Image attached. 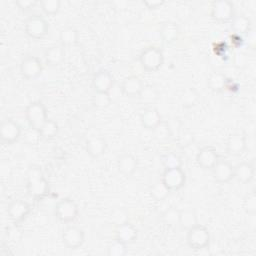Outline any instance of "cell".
<instances>
[{
	"label": "cell",
	"mask_w": 256,
	"mask_h": 256,
	"mask_svg": "<svg viewBox=\"0 0 256 256\" xmlns=\"http://www.w3.org/2000/svg\"><path fill=\"white\" fill-rule=\"evenodd\" d=\"M26 189L35 200H41L49 194V182L38 165H31L27 171Z\"/></svg>",
	"instance_id": "6da1fadb"
},
{
	"label": "cell",
	"mask_w": 256,
	"mask_h": 256,
	"mask_svg": "<svg viewBox=\"0 0 256 256\" xmlns=\"http://www.w3.org/2000/svg\"><path fill=\"white\" fill-rule=\"evenodd\" d=\"M25 117L28 125L35 131H39L43 124L48 120L46 106L41 101L29 103L25 109Z\"/></svg>",
	"instance_id": "7a4b0ae2"
},
{
	"label": "cell",
	"mask_w": 256,
	"mask_h": 256,
	"mask_svg": "<svg viewBox=\"0 0 256 256\" xmlns=\"http://www.w3.org/2000/svg\"><path fill=\"white\" fill-rule=\"evenodd\" d=\"M139 62L144 70L148 72H155L163 65V52L161 49L155 46L146 47L139 55Z\"/></svg>",
	"instance_id": "3957f363"
},
{
	"label": "cell",
	"mask_w": 256,
	"mask_h": 256,
	"mask_svg": "<svg viewBox=\"0 0 256 256\" xmlns=\"http://www.w3.org/2000/svg\"><path fill=\"white\" fill-rule=\"evenodd\" d=\"M186 242L193 250H202L210 244L209 230L200 224H196L187 230Z\"/></svg>",
	"instance_id": "277c9868"
},
{
	"label": "cell",
	"mask_w": 256,
	"mask_h": 256,
	"mask_svg": "<svg viewBox=\"0 0 256 256\" xmlns=\"http://www.w3.org/2000/svg\"><path fill=\"white\" fill-rule=\"evenodd\" d=\"M79 213L78 205L71 198L60 199L54 208L55 217L62 223L73 222Z\"/></svg>",
	"instance_id": "5b68a950"
},
{
	"label": "cell",
	"mask_w": 256,
	"mask_h": 256,
	"mask_svg": "<svg viewBox=\"0 0 256 256\" xmlns=\"http://www.w3.org/2000/svg\"><path fill=\"white\" fill-rule=\"evenodd\" d=\"M25 33L33 39L44 38L49 31V24L45 18L38 14L29 16L24 22Z\"/></svg>",
	"instance_id": "8992f818"
},
{
	"label": "cell",
	"mask_w": 256,
	"mask_h": 256,
	"mask_svg": "<svg viewBox=\"0 0 256 256\" xmlns=\"http://www.w3.org/2000/svg\"><path fill=\"white\" fill-rule=\"evenodd\" d=\"M235 16L234 4L228 0L214 1L211 4V17L220 23L231 22Z\"/></svg>",
	"instance_id": "52a82bcc"
},
{
	"label": "cell",
	"mask_w": 256,
	"mask_h": 256,
	"mask_svg": "<svg viewBox=\"0 0 256 256\" xmlns=\"http://www.w3.org/2000/svg\"><path fill=\"white\" fill-rule=\"evenodd\" d=\"M61 239L63 244L71 250L80 248L85 242L84 230L80 227L70 225L63 229L61 234Z\"/></svg>",
	"instance_id": "ba28073f"
},
{
	"label": "cell",
	"mask_w": 256,
	"mask_h": 256,
	"mask_svg": "<svg viewBox=\"0 0 256 256\" xmlns=\"http://www.w3.org/2000/svg\"><path fill=\"white\" fill-rule=\"evenodd\" d=\"M161 181L170 191H178L185 185L186 174L181 167L164 169Z\"/></svg>",
	"instance_id": "9c48e42d"
},
{
	"label": "cell",
	"mask_w": 256,
	"mask_h": 256,
	"mask_svg": "<svg viewBox=\"0 0 256 256\" xmlns=\"http://www.w3.org/2000/svg\"><path fill=\"white\" fill-rule=\"evenodd\" d=\"M42 71L43 64L36 56H26L20 63V73L27 80H34L38 78L42 74Z\"/></svg>",
	"instance_id": "30bf717a"
},
{
	"label": "cell",
	"mask_w": 256,
	"mask_h": 256,
	"mask_svg": "<svg viewBox=\"0 0 256 256\" xmlns=\"http://www.w3.org/2000/svg\"><path fill=\"white\" fill-rule=\"evenodd\" d=\"M31 212V206L24 200L16 199L9 203L7 207V214L12 222L18 224L24 221Z\"/></svg>",
	"instance_id": "8fae6325"
},
{
	"label": "cell",
	"mask_w": 256,
	"mask_h": 256,
	"mask_svg": "<svg viewBox=\"0 0 256 256\" xmlns=\"http://www.w3.org/2000/svg\"><path fill=\"white\" fill-rule=\"evenodd\" d=\"M21 126L12 119L2 121L0 127V137L2 142L11 145L15 143L21 136Z\"/></svg>",
	"instance_id": "7c38bea8"
},
{
	"label": "cell",
	"mask_w": 256,
	"mask_h": 256,
	"mask_svg": "<svg viewBox=\"0 0 256 256\" xmlns=\"http://www.w3.org/2000/svg\"><path fill=\"white\" fill-rule=\"evenodd\" d=\"M196 163L204 170H211L219 160L217 150L212 146H204L196 153Z\"/></svg>",
	"instance_id": "4fadbf2b"
},
{
	"label": "cell",
	"mask_w": 256,
	"mask_h": 256,
	"mask_svg": "<svg viewBox=\"0 0 256 256\" xmlns=\"http://www.w3.org/2000/svg\"><path fill=\"white\" fill-rule=\"evenodd\" d=\"M114 84V77L107 69L98 70L92 78V86L95 92L109 93Z\"/></svg>",
	"instance_id": "5bb4252c"
},
{
	"label": "cell",
	"mask_w": 256,
	"mask_h": 256,
	"mask_svg": "<svg viewBox=\"0 0 256 256\" xmlns=\"http://www.w3.org/2000/svg\"><path fill=\"white\" fill-rule=\"evenodd\" d=\"M211 170L214 180L218 183H228L234 178V166L227 160L219 159Z\"/></svg>",
	"instance_id": "9a60e30c"
},
{
	"label": "cell",
	"mask_w": 256,
	"mask_h": 256,
	"mask_svg": "<svg viewBox=\"0 0 256 256\" xmlns=\"http://www.w3.org/2000/svg\"><path fill=\"white\" fill-rule=\"evenodd\" d=\"M247 147L246 136L240 132L231 133L226 141V151L232 156H240Z\"/></svg>",
	"instance_id": "2e32d148"
},
{
	"label": "cell",
	"mask_w": 256,
	"mask_h": 256,
	"mask_svg": "<svg viewBox=\"0 0 256 256\" xmlns=\"http://www.w3.org/2000/svg\"><path fill=\"white\" fill-rule=\"evenodd\" d=\"M115 235L117 240L128 245L136 241L138 237V230L132 223H130L129 221H125L117 225Z\"/></svg>",
	"instance_id": "e0dca14e"
},
{
	"label": "cell",
	"mask_w": 256,
	"mask_h": 256,
	"mask_svg": "<svg viewBox=\"0 0 256 256\" xmlns=\"http://www.w3.org/2000/svg\"><path fill=\"white\" fill-rule=\"evenodd\" d=\"M144 87L142 80L135 75L128 76L121 83V92L126 97H138Z\"/></svg>",
	"instance_id": "ac0fdd59"
},
{
	"label": "cell",
	"mask_w": 256,
	"mask_h": 256,
	"mask_svg": "<svg viewBox=\"0 0 256 256\" xmlns=\"http://www.w3.org/2000/svg\"><path fill=\"white\" fill-rule=\"evenodd\" d=\"M162 121L161 115L159 111L152 106L145 108L140 114V122L142 126L147 129L153 131Z\"/></svg>",
	"instance_id": "d6986e66"
},
{
	"label": "cell",
	"mask_w": 256,
	"mask_h": 256,
	"mask_svg": "<svg viewBox=\"0 0 256 256\" xmlns=\"http://www.w3.org/2000/svg\"><path fill=\"white\" fill-rule=\"evenodd\" d=\"M85 149L91 158H99L105 153L107 149V141L101 136L90 137L86 141Z\"/></svg>",
	"instance_id": "ffe728a7"
},
{
	"label": "cell",
	"mask_w": 256,
	"mask_h": 256,
	"mask_svg": "<svg viewBox=\"0 0 256 256\" xmlns=\"http://www.w3.org/2000/svg\"><path fill=\"white\" fill-rule=\"evenodd\" d=\"M137 158L131 153L122 154L117 161V168L121 174L126 177L133 175L137 169Z\"/></svg>",
	"instance_id": "44dd1931"
},
{
	"label": "cell",
	"mask_w": 256,
	"mask_h": 256,
	"mask_svg": "<svg viewBox=\"0 0 256 256\" xmlns=\"http://www.w3.org/2000/svg\"><path fill=\"white\" fill-rule=\"evenodd\" d=\"M45 62L51 67L61 65L65 60V50L62 45H53L46 49L44 53Z\"/></svg>",
	"instance_id": "7402d4cb"
},
{
	"label": "cell",
	"mask_w": 256,
	"mask_h": 256,
	"mask_svg": "<svg viewBox=\"0 0 256 256\" xmlns=\"http://www.w3.org/2000/svg\"><path fill=\"white\" fill-rule=\"evenodd\" d=\"M180 35V29L176 22L166 21L160 27V36L167 44L175 43Z\"/></svg>",
	"instance_id": "603a6c76"
},
{
	"label": "cell",
	"mask_w": 256,
	"mask_h": 256,
	"mask_svg": "<svg viewBox=\"0 0 256 256\" xmlns=\"http://www.w3.org/2000/svg\"><path fill=\"white\" fill-rule=\"evenodd\" d=\"M254 167L249 162H240L234 166V178L242 183H250L254 178Z\"/></svg>",
	"instance_id": "cb8c5ba5"
},
{
	"label": "cell",
	"mask_w": 256,
	"mask_h": 256,
	"mask_svg": "<svg viewBox=\"0 0 256 256\" xmlns=\"http://www.w3.org/2000/svg\"><path fill=\"white\" fill-rule=\"evenodd\" d=\"M231 28L234 31L235 35H244L250 31L251 21L244 14L235 15L231 20Z\"/></svg>",
	"instance_id": "d4e9b609"
},
{
	"label": "cell",
	"mask_w": 256,
	"mask_h": 256,
	"mask_svg": "<svg viewBox=\"0 0 256 256\" xmlns=\"http://www.w3.org/2000/svg\"><path fill=\"white\" fill-rule=\"evenodd\" d=\"M228 78L221 72H213L209 75L207 80L208 88L213 92H222L227 88Z\"/></svg>",
	"instance_id": "484cf974"
},
{
	"label": "cell",
	"mask_w": 256,
	"mask_h": 256,
	"mask_svg": "<svg viewBox=\"0 0 256 256\" xmlns=\"http://www.w3.org/2000/svg\"><path fill=\"white\" fill-rule=\"evenodd\" d=\"M59 40L63 47L75 45L79 40V33L77 29H75L74 27H71V26L65 27L60 31Z\"/></svg>",
	"instance_id": "4316f807"
},
{
	"label": "cell",
	"mask_w": 256,
	"mask_h": 256,
	"mask_svg": "<svg viewBox=\"0 0 256 256\" xmlns=\"http://www.w3.org/2000/svg\"><path fill=\"white\" fill-rule=\"evenodd\" d=\"M38 132L42 138L50 140L57 136L59 132V125L56 121L52 119H48Z\"/></svg>",
	"instance_id": "83f0119b"
},
{
	"label": "cell",
	"mask_w": 256,
	"mask_h": 256,
	"mask_svg": "<svg viewBox=\"0 0 256 256\" xmlns=\"http://www.w3.org/2000/svg\"><path fill=\"white\" fill-rule=\"evenodd\" d=\"M180 213H181V210H179L178 208L169 207L165 211H163V213L161 214L162 221L168 226H171V227L177 226L179 225V221H180Z\"/></svg>",
	"instance_id": "f1b7e54d"
},
{
	"label": "cell",
	"mask_w": 256,
	"mask_h": 256,
	"mask_svg": "<svg viewBox=\"0 0 256 256\" xmlns=\"http://www.w3.org/2000/svg\"><path fill=\"white\" fill-rule=\"evenodd\" d=\"M196 224H198V221H197V215L195 210L193 209L181 210L179 225H181L182 228L188 230Z\"/></svg>",
	"instance_id": "f546056e"
},
{
	"label": "cell",
	"mask_w": 256,
	"mask_h": 256,
	"mask_svg": "<svg viewBox=\"0 0 256 256\" xmlns=\"http://www.w3.org/2000/svg\"><path fill=\"white\" fill-rule=\"evenodd\" d=\"M138 98L143 104H153L158 100L159 92L155 87L147 85L142 88Z\"/></svg>",
	"instance_id": "4dcf8cb0"
},
{
	"label": "cell",
	"mask_w": 256,
	"mask_h": 256,
	"mask_svg": "<svg viewBox=\"0 0 256 256\" xmlns=\"http://www.w3.org/2000/svg\"><path fill=\"white\" fill-rule=\"evenodd\" d=\"M170 190L163 184L162 181L154 183L150 187V194L156 201H163L169 196Z\"/></svg>",
	"instance_id": "1f68e13d"
},
{
	"label": "cell",
	"mask_w": 256,
	"mask_h": 256,
	"mask_svg": "<svg viewBox=\"0 0 256 256\" xmlns=\"http://www.w3.org/2000/svg\"><path fill=\"white\" fill-rule=\"evenodd\" d=\"M112 102V98L109 93H100L95 92L92 96V104L94 107L98 109H105L110 106Z\"/></svg>",
	"instance_id": "d6a6232c"
},
{
	"label": "cell",
	"mask_w": 256,
	"mask_h": 256,
	"mask_svg": "<svg viewBox=\"0 0 256 256\" xmlns=\"http://www.w3.org/2000/svg\"><path fill=\"white\" fill-rule=\"evenodd\" d=\"M161 161H162V165L164 166L165 169L182 167V160H181L180 156L173 152L164 154L161 158Z\"/></svg>",
	"instance_id": "836d02e7"
},
{
	"label": "cell",
	"mask_w": 256,
	"mask_h": 256,
	"mask_svg": "<svg viewBox=\"0 0 256 256\" xmlns=\"http://www.w3.org/2000/svg\"><path fill=\"white\" fill-rule=\"evenodd\" d=\"M127 254V245L117 239L111 242L107 247L108 256H124Z\"/></svg>",
	"instance_id": "e575fe53"
},
{
	"label": "cell",
	"mask_w": 256,
	"mask_h": 256,
	"mask_svg": "<svg viewBox=\"0 0 256 256\" xmlns=\"http://www.w3.org/2000/svg\"><path fill=\"white\" fill-rule=\"evenodd\" d=\"M198 98H199L198 93L192 88H188V89L184 90L180 97L182 105L187 108L194 106L196 104V102L198 101Z\"/></svg>",
	"instance_id": "d590c367"
},
{
	"label": "cell",
	"mask_w": 256,
	"mask_h": 256,
	"mask_svg": "<svg viewBox=\"0 0 256 256\" xmlns=\"http://www.w3.org/2000/svg\"><path fill=\"white\" fill-rule=\"evenodd\" d=\"M40 6L46 15H55L60 10L61 2L59 0H42L40 1Z\"/></svg>",
	"instance_id": "8d00e7d4"
},
{
	"label": "cell",
	"mask_w": 256,
	"mask_h": 256,
	"mask_svg": "<svg viewBox=\"0 0 256 256\" xmlns=\"http://www.w3.org/2000/svg\"><path fill=\"white\" fill-rule=\"evenodd\" d=\"M153 133L155 138L159 141L167 140L172 135V131L169 126V123L163 122V121H161V123L153 130Z\"/></svg>",
	"instance_id": "74e56055"
},
{
	"label": "cell",
	"mask_w": 256,
	"mask_h": 256,
	"mask_svg": "<svg viewBox=\"0 0 256 256\" xmlns=\"http://www.w3.org/2000/svg\"><path fill=\"white\" fill-rule=\"evenodd\" d=\"M243 209L247 214L254 215L256 213V195L252 191L248 193L243 199Z\"/></svg>",
	"instance_id": "f35d334b"
},
{
	"label": "cell",
	"mask_w": 256,
	"mask_h": 256,
	"mask_svg": "<svg viewBox=\"0 0 256 256\" xmlns=\"http://www.w3.org/2000/svg\"><path fill=\"white\" fill-rule=\"evenodd\" d=\"M178 141H179V144L181 147H187L190 144H192V142H193V134L188 131H185L179 135Z\"/></svg>",
	"instance_id": "ab89813d"
},
{
	"label": "cell",
	"mask_w": 256,
	"mask_h": 256,
	"mask_svg": "<svg viewBox=\"0 0 256 256\" xmlns=\"http://www.w3.org/2000/svg\"><path fill=\"white\" fill-rule=\"evenodd\" d=\"M15 4L22 11H29L31 8L35 6L36 1L35 0H16Z\"/></svg>",
	"instance_id": "60d3db41"
},
{
	"label": "cell",
	"mask_w": 256,
	"mask_h": 256,
	"mask_svg": "<svg viewBox=\"0 0 256 256\" xmlns=\"http://www.w3.org/2000/svg\"><path fill=\"white\" fill-rule=\"evenodd\" d=\"M164 0H145L143 1V4L150 10H155L160 8L162 5H164Z\"/></svg>",
	"instance_id": "b9f144b4"
}]
</instances>
